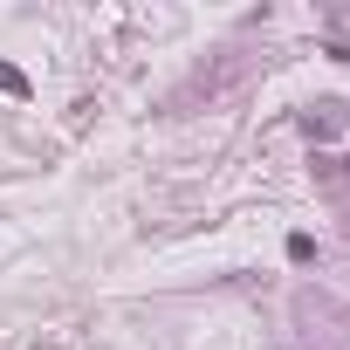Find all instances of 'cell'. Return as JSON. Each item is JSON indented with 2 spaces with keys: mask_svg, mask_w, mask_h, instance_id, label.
<instances>
[{
  "mask_svg": "<svg viewBox=\"0 0 350 350\" xmlns=\"http://www.w3.org/2000/svg\"><path fill=\"white\" fill-rule=\"evenodd\" d=\"M0 90H14V96H21V90H28V83H21V69H0Z\"/></svg>",
  "mask_w": 350,
  "mask_h": 350,
  "instance_id": "6da1fadb",
  "label": "cell"
}]
</instances>
